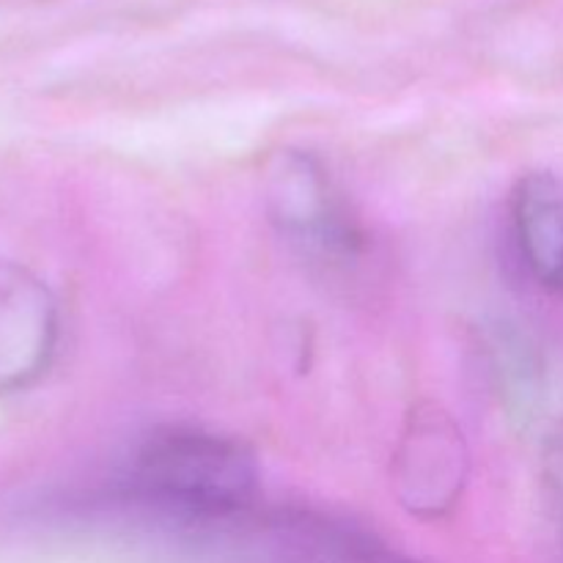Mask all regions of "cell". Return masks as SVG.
Returning <instances> with one entry per match:
<instances>
[{
  "instance_id": "6da1fadb",
  "label": "cell",
  "mask_w": 563,
  "mask_h": 563,
  "mask_svg": "<svg viewBox=\"0 0 563 563\" xmlns=\"http://www.w3.org/2000/svg\"><path fill=\"white\" fill-rule=\"evenodd\" d=\"M126 487L187 517H231L256 498L258 471L240 440L198 427H159L137 445Z\"/></svg>"
},
{
  "instance_id": "7a4b0ae2",
  "label": "cell",
  "mask_w": 563,
  "mask_h": 563,
  "mask_svg": "<svg viewBox=\"0 0 563 563\" xmlns=\"http://www.w3.org/2000/svg\"><path fill=\"white\" fill-rule=\"evenodd\" d=\"M471 476V451L460 423L434 401H421L407 412L394 451L396 498L410 515L445 517L465 493Z\"/></svg>"
},
{
  "instance_id": "3957f363",
  "label": "cell",
  "mask_w": 563,
  "mask_h": 563,
  "mask_svg": "<svg viewBox=\"0 0 563 563\" xmlns=\"http://www.w3.org/2000/svg\"><path fill=\"white\" fill-rule=\"evenodd\" d=\"M264 207L269 220L300 245L339 256L357 247V225L317 157L280 148L264 165Z\"/></svg>"
},
{
  "instance_id": "277c9868",
  "label": "cell",
  "mask_w": 563,
  "mask_h": 563,
  "mask_svg": "<svg viewBox=\"0 0 563 563\" xmlns=\"http://www.w3.org/2000/svg\"><path fill=\"white\" fill-rule=\"evenodd\" d=\"M58 341V308L47 286L16 264H0V396L47 372Z\"/></svg>"
},
{
  "instance_id": "5b68a950",
  "label": "cell",
  "mask_w": 563,
  "mask_h": 563,
  "mask_svg": "<svg viewBox=\"0 0 563 563\" xmlns=\"http://www.w3.org/2000/svg\"><path fill=\"white\" fill-rule=\"evenodd\" d=\"M511 225L533 280L563 295V179L550 170L522 176L511 192Z\"/></svg>"
},
{
  "instance_id": "8992f818",
  "label": "cell",
  "mask_w": 563,
  "mask_h": 563,
  "mask_svg": "<svg viewBox=\"0 0 563 563\" xmlns=\"http://www.w3.org/2000/svg\"><path fill=\"white\" fill-rule=\"evenodd\" d=\"M275 526L295 542L308 544L339 563H421L352 522L333 520L317 511H289V515H280Z\"/></svg>"
},
{
  "instance_id": "52a82bcc",
  "label": "cell",
  "mask_w": 563,
  "mask_h": 563,
  "mask_svg": "<svg viewBox=\"0 0 563 563\" xmlns=\"http://www.w3.org/2000/svg\"><path fill=\"white\" fill-rule=\"evenodd\" d=\"M495 372L500 377L506 399H509L511 412L528 418L533 412V405L539 401V368L537 355L531 346L515 333H500L493 344Z\"/></svg>"
},
{
  "instance_id": "ba28073f",
  "label": "cell",
  "mask_w": 563,
  "mask_h": 563,
  "mask_svg": "<svg viewBox=\"0 0 563 563\" xmlns=\"http://www.w3.org/2000/svg\"><path fill=\"white\" fill-rule=\"evenodd\" d=\"M544 487L553 500L555 515L563 522V423L553 429L548 445H544Z\"/></svg>"
}]
</instances>
